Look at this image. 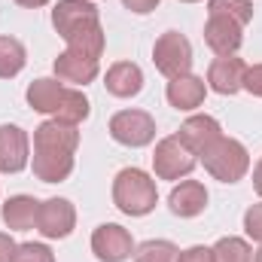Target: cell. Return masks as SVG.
Listing matches in <instances>:
<instances>
[{"instance_id": "cell-3", "label": "cell", "mask_w": 262, "mask_h": 262, "mask_svg": "<svg viewBox=\"0 0 262 262\" xmlns=\"http://www.w3.org/2000/svg\"><path fill=\"white\" fill-rule=\"evenodd\" d=\"M28 104L37 113H46L52 119H61L70 125H79L89 116V98L76 89H67L58 79H34L28 85Z\"/></svg>"}, {"instance_id": "cell-9", "label": "cell", "mask_w": 262, "mask_h": 262, "mask_svg": "<svg viewBox=\"0 0 262 262\" xmlns=\"http://www.w3.org/2000/svg\"><path fill=\"white\" fill-rule=\"evenodd\" d=\"M92 253L101 262H125L134 253V241H131L128 229L116 226V223H104L92 232Z\"/></svg>"}, {"instance_id": "cell-4", "label": "cell", "mask_w": 262, "mask_h": 262, "mask_svg": "<svg viewBox=\"0 0 262 262\" xmlns=\"http://www.w3.org/2000/svg\"><path fill=\"white\" fill-rule=\"evenodd\" d=\"M113 201L122 213L128 216H146L156 201H159V192H156V183L146 171L140 168H122L113 180Z\"/></svg>"}, {"instance_id": "cell-13", "label": "cell", "mask_w": 262, "mask_h": 262, "mask_svg": "<svg viewBox=\"0 0 262 262\" xmlns=\"http://www.w3.org/2000/svg\"><path fill=\"white\" fill-rule=\"evenodd\" d=\"M244 73L247 64L235 55H220L213 58V64L207 70V82L216 95H235L238 89H244Z\"/></svg>"}, {"instance_id": "cell-16", "label": "cell", "mask_w": 262, "mask_h": 262, "mask_svg": "<svg viewBox=\"0 0 262 262\" xmlns=\"http://www.w3.org/2000/svg\"><path fill=\"white\" fill-rule=\"evenodd\" d=\"M204 92H207L204 79H201V76H192V73L174 76V79L168 82V101H171V107H177V110H195V107H201Z\"/></svg>"}, {"instance_id": "cell-24", "label": "cell", "mask_w": 262, "mask_h": 262, "mask_svg": "<svg viewBox=\"0 0 262 262\" xmlns=\"http://www.w3.org/2000/svg\"><path fill=\"white\" fill-rule=\"evenodd\" d=\"M12 262H55V256H52V250L46 247V244H18L15 247V256H12Z\"/></svg>"}, {"instance_id": "cell-30", "label": "cell", "mask_w": 262, "mask_h": 262, "mask_svg": "<svg viewBox=\"0 0 262 262\" xmlns=\"http://www.w3.org/2000/svg\"><path fill=\"white\" fill-rule=\"evenodd\" d=\"M253 186H256V192L262 195V159H259V165H256V171H253Z\"/></svg>"}, {"instance_id": "cell-14", "label": "cell", "mask_w": 262, "mask_h": 262, "mask_svg": "<svg viewBox=\"0 0 262 262\" xmlns=\"http://www.w3.org/2000/svg\"><path fill=\"white\" fill-rule=\"evenodd\" d=\"M98 58H92V55H85V52H76V49H67L61 52L58 58H55V76L61 79V82H70V85H85V82H92L95 76H98Z\"/></svg>"}, {"instance_id": "cell-20", "label": "cell", "mask_w": 262, "mask_h": 262, "mask_svg": "<svg viewBox=\"0 0 262 262\" xmlns=\"http://www.w3.org/2000/svg\"><path fill=\"white\" fill-rule=\"evenodd\" d=\"M25 61H28L25 46L15 37H0V79H9V76L21 73Z\"/></svg>"}, {"instance_id": "cell-22", "label": "cell", "mask_w": 262, "mask_h": 262, "mask_svg": "<svg viewBox=\"0 0 262 262\" xmlns=\"http://www.w3.org/2000/svg\"><path fill=\"white\" fill-rule=\"evenodd\" d=\"M213 262H253V253L244 238H220L213 247Z\"/></svg>"}, {"instance_id": "cell-21", "label": "cell", "mask_w": 262, "mask_h": 262, "mask_svg": "<svg viewBox=\"0 0 262 262\" xmlns=\"http://www.w3.org/2000/svg\"><path fill=\"white\" fill-rule=\"evenodd\" d=\"M207 12L210 15H226V18H232L244 28L253 18V0H210Z\"/></svg>"}, {"instance_id": "cell-27", "label": "cell", "mask_w": 262, "mask_h": 262, "mask_svg": "<svg viewBox=\"0 0 262 262\" xmlns=\"http://www.w3.org/2000/svg\"><path fill=\"white\" fill-rule=\"evenodd\" d=\"M177 262H213V250L210 247H189L177 256Z\"/></svg>"}, {"instance_id": "cell-5", "label": "cell", "mask_w": 262, "mask_h": 262, "mask_svg": "<svg viewBox=\"0 0 262 262\" xmlns=\"http://www.w3.org/2000/svg\"><path fill=\"white\" fill-rule=\"evenodd\" d=\"M201 162L207 168V174L220 183H238L247 168H250V156L244 149V143H238L235 137H220L213 140L204 152H201Z\"/></svg>"}, {"instance_id": "cell-25", "label": "cell", "mask_w": 262, "mask_h": 262, "mask_svg": "<svg viewBox=\"0 0 262 262\" xmlns=\"http://www.w3.org/2000/svg\"><path fill=\"white\" fill-rule=\"evenodd\" d=\"M244 232H247L253 241L262 244V204H253V207L244 213Z\"/></svg>"}, {"instance_id": "cell-29", "label": "cell", "mask_w": 262, "mask_h": 262, "mask_svg": "<svg viewBox=\"0 0 262 262\" xmlns=\"http://www.w3.org/2000/svg\"><path fill=\"white\" fill-rule=\"evenodd\" d=\"M15 247H18V244H15L9 235H3V232H0V262H12V256H15Z\"/></svg>"}, {"instance_id": "cell-26", "label": "cell", "mask_w": 262, "mask_h": 262, "mask_svg": "<svg viewBox=\"0 0 262 262\" xmlns=\"http://www.w3.org/2000/svg\"><path fill=\"white\" fill-rule=\"evenodd\" d=\"M244 89H247L250 95L262 98V64L247 67V73H244Z\"/></svg>"}, {"instance_id": "cell-2", "label": "cell", "mask_w": 262, "mask_h": 262, "mask_svg": "<svg viewBox=\"0 0 262 262\" xmlns=\"http://www.w3.org/2000/svg\"><path fill=\"white\" fill-rule=\"evenodd\" d=\"M52 25L67 43V49L101 58L104 52V28L98 18V6L89 0H58L52 9Z\"/></svg>"}, {"instance_id": "cell-1", "label": "cell", "mask_w": 262, "mask_h": 262, "mask_svg": "<svg viewBox=\"0 0 262 262\" xmlns=\"http://www.w3.org/2000/svg\"><path fill=\"white\" fill-rule=\"evenodd\" d=\"M79 146V131L70 122L46 119L34 131V174L43 183H61L73 171V152Z\"/></svg>"}, {"instance_id": "cell-15", "label": "cell", "mask_w": 262, "mask_h": 262, "mask_svg": "<svg viewBox=\"0 0 262 262\" xmlns=\"http://www.w3.org/2000/svg\"><path fill=\"white\" fill-rule=\"evenodd\" d=\"M195 156H201L213 140H220L223 137V131H220V122L213 119V116H189L183 125H180V134H177Z\"/></svg>"}, {"instance_id": "cell-33", "label": "cell", "mask_w": 262, "mask_h": 262, "mask_svg": "<svg viewBox=\"0 0 262 262\" xmlns=\"http://www.w3.org/2000/svg\"><path fill=\"white\" fill-rule=\"evenodd\" d=\"M183 3H198V0H183Z\"/></svg>"}, {"instance_id": "cell-6", "label": "cell", "mask_w": 262, "mask_h": 262, "mask_svg": "<svg viewBox=\"0 0 262 262\" xmlns=\"http://www.w3.org/2000/svg\"><path fill=\"white\" fill-rule=\"evenodd\" d=\"M152 61H156V70L165 73L168 79L183 76L192 67V46L180 31H165L152 46Z\"/></svg>"}, {"instance_id": "cell-11", "label": "cell", "mask_w": 262, "mask_h": 262, "mask_svg": "<svg viewBox=\"0 0 262 262\" xmlns=\"http://www.w3.org/2000/svg\"><path fill=\"white\" fill-rule=\"evenodd\" d=\"M244 28L226 15H207V25H204V43L216 52V55H235L241 49V34Z\"/></svg>"}, {"instance_id": "cell-28", "label": "cell", "mask_w": 262, "mask_h": 262, "mask_svg": "<svg viewBox=\"0 0 262 262\" xmlns=\"http://www.w3.org/2000/svg\"><path fill=\"white\" fill-rule=\"evenodd\" d=\"M122 3L128 6L131 12H137V15H146V12H152L159 6V0H122Z\"/></svg>"}, {"instance_id": "cell-12", "label": "cell", "mask_w": 262, "mask_h": 262, "mask_svg": "<svg viewBox=\"0 0 262 262\" xmlns=\"http://www.w3.org/2000/svg\"><path fill=\"white\" fill-rule=\"evenodd\" d=\"M28 156H31L28 134L18 125H0V171L18 174L28 165Z\"/></svg>"}, {"instance_id": "cell-23", "label": "cell", "mask_w": 262, "mask_h": 262, "mask_svg": "<svg viewBox=\"0 0 262 262\" xmlns=\"http://www.w3.org/2000/svg\"><path fill=\"white\" fill-rule=\"evenodd\" d=\"M180 250L171 241H143L134 250V262H177Z\"/></svg>"}, {"instance_id": "cell-32", "label": "cell", "mask_w": 262, "mask_h": 262, "mask_svg": "<svg viewBox=\"0 0 262 262\" xmlns=\"http://www.w3.org/2000/svg\"><path fill=\"white\" fill-rule=\"evenodd\" d=\"M253 262H262V247L256 250V256H253Z\"/></svg>"}, {"instance_id": "cell-10", "label": "cell", "mask_w": 262, "mask_h": 262, "mask_svg": "<svg viewBox=\"0 0 262 262\" xmlns=\"http://www.w3.org/2000/svg\"><path fill=\"white\" fill-rule=\"evenodd\" d=\"M76 226V210L67 198H49L40 201V213H37V229L43 238H67Z\"/></svg>"}, {"instance_id": "cell-17", "label": "cell", "mask_w": 262, "mask_h": 262, "mask_svg": "<svg viewBox=\"0 0 262 262\" xmlns=\"http://www.w3.org/2000/svg\"><path fill=\"white\" fill-rule=\"evenodd\" d=\"M168 204L177 216H198L204 207H207V189L198 183V180H183L180 186L171 189Z\"/></svg>"}, {"instance_id": "cell-31", "label": "cell", "mask_w": 262, "mask_h": 262, "mask_svg": "<svg viewBox=\"0 0 262 262\" xmlns=\"http://www.w3.org/2000/svg\"><path fill=\"white\" fill-rule=\"evenodd\" d=\"M18 6H28V9H37V6H46L49 0H15Z\"/></svg>"}, {"instance_id": "cell-8", "label": "cell", "mask_w": 262, "mask_h": 262, "mask_svg": "<svg viewBox=\"0 0 262 262\" xmlns=\"http://www.w3.org/2000/svg\"><path fill=\"white\" fill-rule=\"evenodd\" d=\"M110 134L122 146H146L156 137V119L143 110H119L110 119Z\"/></svg>"}, {"instance_id": "cell-19", "label": "cell", "mask_w": 262, "mask_h": 262, "mask_svg": "<svg viewBox=\"0 0 262 262\" xmlns=\"http://www.w3.org/2000/svg\"><path fill=\"white\" fill-rule=\"evenodd\" d=\"M37 213H40V201L31 195H12L3 204V223H6V229H15V232L34 229Z\"/></svg>"}, {"instance_id": "cell-18", "label": "cell", "mask_w": 262, "mask_h": 262, "mask_svg": "<svg viewBox=\"0 0 262 262\" xmlns=\"http://www.w3.org/2000/svg\"><path fill=\"white\" fill-rule=\"evenodd\" d=\"M143 89V73L134 61H116L107 70V92L116 98H134Z\"/></svg>"}, {"instance_id": "cell-7", "label": "cell", "mask_w": 262, "mask_h": 262, "mask_svg": "<svg viewBox=\"0 0 262 262\" xmlns=\"http://www.w3.org/2000/svg\"><path fill=\"white\" fill-rule=\"evenodd\" d=\"M192 168H195V152H192L177 134L159 140V146H156V152H152V171H156L159 180H180V177H186Z\"/></svg>"}]
</instances>
